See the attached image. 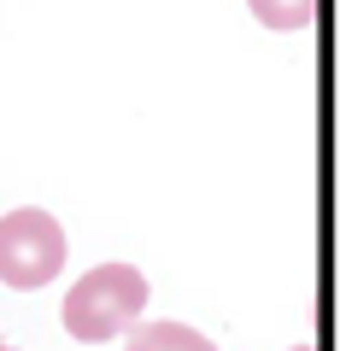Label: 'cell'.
<instances>
[{"mask_svg": "<svg viewBox=\"0 0 340 351\" xmlns=\"http://www.w3.org/2000/svg\"><path fill=\"white\" fill-rule=\"evenodd\" d=\"M65 334L82 346H106V339L129 334L147 311V276L135 263H94L82 281H71L65 293Z\"/></svg>", "mask_w": 340, "mask_h": 351, "instance_id": "obj_1", "label": "cell"}, {"mask_svg": "<svg viewBox=\"0 0 340 351\" xmlns=\"http://www.w3.org/2000/svg\"><path fill=\"white\" fill-rule=\"evenodd\" d=\"M129 351H217V346L188 322H141L129 334Z\"/></svg>", "mask_w": 340, "mask_h": 351, "instance_id": "obj_3", "label": "cell"}, {"mask_svg": "<svg viewBox=\"0 0 340 351\" xmlns=\"http://www.w3.org/2000/svg\"><path fill=\"white\" fill-rule=\"evenodd\" d=\"M293 351H311V346H293Z\"/></svg>", "mask_w": 340, "mask_h": 351, "instance_id": "obj_6", "label": "cell"}, {"mask_svg": "<svg viewBox=\"0 0 340 351\" xmlns=\"http://www.w3.org/2000/svg\"><path fill=\"white\" fill-rule=\"evenodd\" d=\"M65 269V228L53 211H36V205H18V211L0 217V281L18 293L47 287Z\"/></svg>", "mask_w": 340, "mask_h": 351, "instance_id": "obj_2", "label": "cell"}, {"mask_svg": "<svg viewBox=\"0 0 340 351\" xmlns=\"http://www.w3.org/2000/svg\"><path fill=\"white\" fill-rule=\"evenodd\" d=\"M264 29H305L317 18V0H247Z\"/></svg>", "mask_w": 340, "mask_h": 351, "instance_id": "obj_4", "label": "cell"}, {"mask_svg": "<svg viewBox=\"0 0 340 351\" xmlns=\"http://www.w3.org/2000/svg\"><path fill=\"white\" fill-rule=\"evenodd\" d=\"M0 351H12V346H6V339H0Z\"/></svg>", "mask_w": 340, "mask_h": 351, "instance_id": "obj_5", "label": "cell"}]
</instances>
